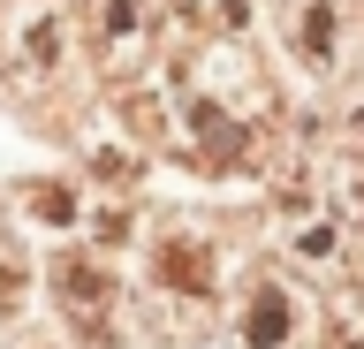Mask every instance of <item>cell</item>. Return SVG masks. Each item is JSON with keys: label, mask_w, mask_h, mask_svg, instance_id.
I'll return each instance as SVG.
<instances>
[{"label": "cell", "mask_w": 364, "mask_h": 349, "mask_svg": "<svg viewBox=\"0 0 364 349\" xmlns=\"http://www.w3.org/2000/svg\"><path fill=\"white\" fill-rule=\"evenodd\" d=\"M281 319H289V311H281V296H258V311H250V342L273 349V342H281Z\"/></svg>", "instance_id": "6da1fadb"}]
</instances>
